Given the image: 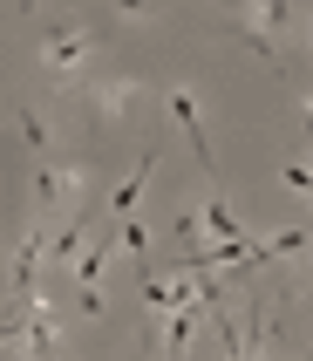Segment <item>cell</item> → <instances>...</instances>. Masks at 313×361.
<instances>
[{
    "label": "cell",
    "instance_id": "5",
    "mask_svg": "<svg viewBox=\"0 0 313 361\" xmlns=\"http://www.w3.org/2000/svg\"><path fill=\"white\" fill-rule=\"evenodd\" d=\"M130 89H137V82H96V89H89V102H96V109H116V116H123Z\"/></svg>",
    "mask_w": 313,
    "mask_h": 361
},
{
    "label": "cell",
    "instance_id": "2",
    "mask_svg": "<svg viewBox=\"0 0 313 361\" xmlns=\"http://www.w3.org/2000/svg\"><path fill=\"white\" fill-rule=\"evenodd\" d=\"M150 178H156V150H143V157H137V171H130L116 191H109V225L137 212V198H143V184H150Z\"/></svg>",
    "mask_w": 313,
    "mask_h": 361
},
{
    "label": "cell",
    "instance_id": "1",
    "mask_svg": "<svg viewBox=\"0 0 313 361\" xmlns=\"http://www.w3.org/2000/svg\"><path fill=\"white\" fill-rule=\"evenodd\" d=\"M89 48H96V41L82 35V27H75V35H48V41H41V55H48V68H55L61 82H68L82 61H89Z\"/></svg>",
    "mask_w": 313,
    "mask_h": 361
},
{
    "label": "cell",
    "instance_id": "3",
    "mask_svg": "<svg viewBox=\"0 0 313 361\" xmlns=\"http://www.w3.org/2000/svg\"><path fill=\"white\" fill-rule=\"evenodd\" d=\"M164 102H171V116L177 123H184V137H191V150H197V164H204V171H211V143H204V123H197V96H191V89H171V96H164Z\"/></svg>",
    "mask_w": 313,
    "mask_h": 361
},
{
    "label": "cell",
    "instance_id": "6",
    "mask_svg": "<svg viewBox=\"0 0 313 361\" xmlns=\"http://www.w3.org/2000/svg\"><path fill=\"white\" fill-rule=\"evenodd\" d=\"M286 184H293V191H307V198H313V164H286Z\"/></svg>",
    "mask_w": 313,
    "mask_h": 361
},
{
    "label": "cell",
    "instance_id": "4",
    "mask_svg": "<svg viewBox=\"0 0 313 361\" xmlns=\"http://www.w3.org/2000/svg\"><path fill=\"white\" fill-rule=\"evenodd\" d=\"M14 123H20V137H27V150H35L41 164H55V137H48V123H41L35 109H27V102L14 109Z\"/></svg>",
    "mask_w": 313,
    "mask_h": 361
}]
</instances>
